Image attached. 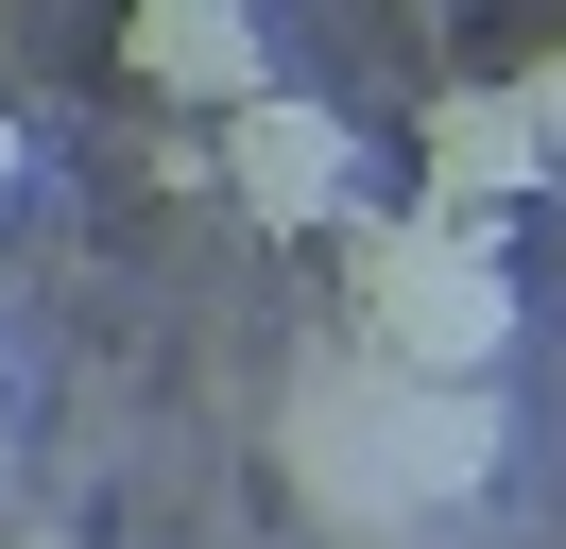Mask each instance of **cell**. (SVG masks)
Wrapping results in <instances>:
<instances>
[{"label":"cell","mask_w":566,"mask_h":549,"mask_svg":"<svg viewBox=\"0 0 566 549\" xmlns=\"http://www.w3.org/2000/svg\"><path fill=\"white\" fill-rule=\"evenodd\" d=\"M360 343L378 377H497L532 343V274L481 206H360Z\"/></svg>","instance_id":"obj_1"},{"label":"cell","mask_w":566,"mask_h":549,"mask_svg":"<svg viewBox=\"0 0 566 549\" xmlns=\"http://www.w3.org/2000/svg\"><path fill=\"white\" fill-rule=\"evenodd\" d=\"M207 172H223V189H241L275 240H326V224H360V206H378V155H360V121H344L326 86H292V69L223 103V155H207Z\"/></svg>","instance_id":"obj_2"},{"label":"cell","mask_w":566,"mask_h":549,"mask_svg":"<svg viewBox=\"0 0 566 549\" xmlns=\"http://www.w3.org/2000/svg\"><path fill=\"white\" fill-rule=\"evenodd\" d=\"M412 189L515 224L532 189H566V137L532 121V86H429V103H412Z\"/></svg>","instance_id":"obj_3"},{"label":"cell","mask_w":566,"mask_h":549,"mask_svg":"<svg viewBox=\"0 0 566 549\" xmlns=\"http://www.w3.org/2000/svg\"><path fill=\"white\" fill-rule=\"evenodd\" d=\"M120 69L189 121H223L241 86H275V0H120Z\"/></svg>","instance_id":"obj_4"},{"label":"cell","mask_w":566,"mask_h":549,"mask_svg":"<svg viewBox=\"0 0 566 549\" xmlns=\"http://www.w3.org/2000/svg\"><path fill=\"white\" fill-rule=\"evenodd\" d=\"M395 480L412 498H481L497 480V377H395Z\"/></svg>","instance_id":"obj_5"},{"label":"cell","mask_w":566,"mask_h":549,"mask_svg":"<svg viewBox=\"0 0 566 549\" xmlns=\"http://www.w3.org/2000/svg\"><path fill=\"white\" fill-rule=\"evenodd\" d=\"M515 86H532V121H549V137H566V52H549V69H515Z\"/></svg>","instance_id":"obj_6"},{"label":"cell","mask_w":566,"mask_h":549,"mask_svg":"<svg viewBox=\"0 0 566 549\" xmlns=\"http://www.w3.org/2000/svg\"><path fill=\"white\" fill-rule=\"evenodd\" d=\"M0 189H18V121H0Z\"/></svg>","instance_id":"obj_7"},{"label":"cell","mask_w":566,"mask_h":549,"mask_svg":"<svg viewBox=\"0 0 566 549\" xmlns=\"http://www.w3.org/2000/svg\"><path fill=\"white\" fill-rule=\"evenodd\" d=\"M35 549H86V532H35Z\"/></svg>","instance_id":"obj_8"}]
</instances>
